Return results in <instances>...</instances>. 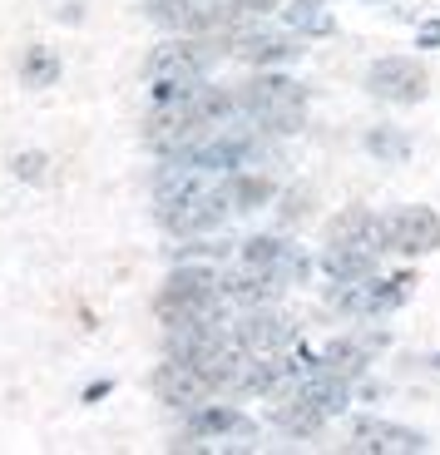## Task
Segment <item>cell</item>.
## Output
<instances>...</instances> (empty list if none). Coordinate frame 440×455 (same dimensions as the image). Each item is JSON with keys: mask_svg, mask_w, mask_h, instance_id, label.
Returning <instances> with one entry per match:
<instances>
[{"mask_svg": "<svg viewBox=\"0 0 440 455\" xmlns=\"http://www.w3.org/2000/svg\"><path fill=\"white\" fill-rule=\"evenodd\" d=\"M372 252H356V248H337V243H327V252H322V273L332 277V283H351V277H372L376 273Z\"/></svg>", "mask_w": 440, "mask_h": 455, "instance_id": "cell-18", "label": "cell"}, {"mask_svg": "<svg viewBox=\"0 0 440 455\" xmlns=\"http://www.w3.org/2000/svg\"><path fill=\"white\" fill-rule=\"evenodd\" d=\"M411 287H416V273H401V277H351V283H332V307L347 312V317L356 322H372V317H386V312H396L401 302L411 297Z\"/></svg>", "mask_w": 440, "mask_h": 455, "instance_id": "cell-3", "label": "cell"}, {"mask_svg": "<svg viewBox=\"0 0 440 455\" xmlns=\"http://www.w3.org/2000/svg\"><path fill=\"white\" fill-rule=\"evenodd\" d=\"M15 179L40 183L45 179V154H15Z\"/></svg>", "mask_w": 440, "mask_h": 455, "instance_id": "cell-23", "label": "cell"}, {"mask_svg": "<svg viewBox=\"0 0 440 455\" xmlns=\"http://www.w3.org/2000/svg\"><path fill=\"white\" fill-rule=\"evenodd\" d=\"M322 411L316 406H307V401H297V396H283V406H272V426H283V431H292V435H312V431H322Z\"/></svg>", "mask_w": 440, "mask_h": 455, "instance_id": "cell-20", "label": "cell"}, {"mask_svg": "<svg viewBox=\"0 0 440 455\" xmlns=\"http://www.w3.org/2000/svg\"><path fill=\"white\" fill-rule=\"evenodd\" d=\"M237 60H248V65H287V60L302 55V45H292L287 35H243L233 45Z\"/></svg>", "mask_w": 440, "mask_h": 455, "instance_id": "cell-16", "label": "cell"}, {"mask_svg": "<svg viewBox=\"0 0 440 455\" xmlns=\"http://www.w3.org/2000/svg\"><path fill=\"white\" fill-rule=\"evenodd\" d=\"M228 198H233V208L237 213H252V208H268L272 204V179L268 173H248V169H237V173H228Z\"/></svg>", "mask_w": 440, "mask_h": 455, "instance_id": "cell-17", "label": "cell"}, {"mask_svg": "<svg viewBox=\"0 0 440 455\" xmlns=\"http://www.w3.org/2000/svg\"><path fill=\"white\" fill-rule=\"evenodd\" d=\"M372 5H386V0H372Z\"/></svg>", "mask_w": 440, "mask_h": 455, "instance_id": "cell-25", "label": "cell"}, {"mask_svg": "<svg viewBox=\"0 0 440 455\" xmlns=\"http://www.w3.org/2000/svg\"><path fill=\"white\" fill-rule=\"evenodd\" d=\"M381 347H386L381 331H372V337H337L327 352H322V366H327V371H337V376H362Z\"/></svg>", "mask_w": 440, "mask_h": 455, "instance_id": "cell-14", "label": "cell"}, {"mask_svg": "<svg viewBox=\"0 0 440 455\" xmlns=\"http://www.w3.org/2000/svg\"><path fill=\"white\" fill-rule=\"evenodd\" d=\"M237 341L248 352H287L297 341V317L277 307H248V317L237 322Z\"/></svg>", "mask_w": 440, "mask_h": 455, "instance_id": "cell-9", "label": "cell"}, {"mask_svg": "<svg viewBox=\"0 0 440 455\" xmlns=\"http://www.w3.org/2000/svg\"><path fill=\"white\" fill-rule=\"evenodd\" d=\"M228 213H233L228 183H208L204 194H193L188 204L164 208V213H158V223L169 228V233H179V238H193V233H213V228L223 223Z\"/></svg>", "mask_w": 440, "mask_h": 455, "instance_id": "cell-5", "label": "cell"}, {"mask_svg": "<svg viewBox=\"0 0 440 455\" xmlns=\"http://www.w3.org/2000/svg\"><path fill=\"white\" fill-rule=\"evenodd\" d=\"M237 258L252 262V267H262V273L283 277V283H297V277L307 273V258L292 248V243L283 238H268V233H258V238H248L243 248H237Z\"/></svg>", "mask_w": 440, "mask_h": 455, "instance_id": "cell-12", "label": "cell"}, {"mask_svg": "<svg viewBox=\"0 0 440 455\" xmlns=\"http://www.w3.org/2000/svg\"><path fill=\"white\" fill-rule=\"evenodd\" d=\"M366 154L381 164H406L411 159V139L401 134V129H372L366 134Z\"/></svg>", "mask_w": 440, "mask_h": 455, "instance_id": "cell-21", "label": "cell"}, {"mask_svg": "<svg viewBox=\"0 0 440 455\" xmlns=\"http://www.w3.org/2000/svg\"><path fill=\"white\" fill-rule=\"evenodd\" d=\"M213 381H208L198 366H188V362H164L154 371V396L158 401H169V406H183V411H193V406H204L208 396H213Z\"/></svg>", "mask_w": 440, "mask_h": 455, "instance_id": "cell-10", "label": "cell"}, {"mask_svg": "<svg viewBox=\"0 0 440 455\" xmlns=\"http://www.w3.org/2000/svg\"><path fill=\"white\" fill-rule=\"evenodd\" d=\"M283 20L292 25L297 35H332L337 30L327 0H292V5H283Z\"/></svg>", "mask_w": 440, "mask_h": 455, "instance_id": "cell-19", "label": "cell"}, {"mask_svg": "<svg viewBox=\"0 0 440 455\" xmlns=\"http://www.w3.org/2000/svg\"><path fill=\"white\" fill-rule=\"evenodd\" d=\"M218 292H223L228 307H268V302H277V292H283V277H272V273H262V267L237 258L233 267L218 273Z\"/></svg>", "mask_w": 440, "mask_h": 455, "instance_id": "cell-7", "label": "cell"}, {"mask_svg": "<svg viewBox=\"0 0 440 455\" xmlns=\"http://www.w3.org/2000/svg\"><path fill=\"white\" fill-rule=\"evenodd\" d=\"M208 65H213V50L193 45V40H164V45L148 55V90H154V104L188 94L193 84L208 75Z\"/></svg>", "mask_w": 440, "mask_h": 455, "instance_id": "cell-2", "label": "cell"}, {"mask_svg": "<svg viewBox=\"0 0 440 455\" xmlns=\"http://www.w3.org/2000/svg\"><path fill=\"white\" fill-rule=\"evenodd\" d=\"M426 65L411 55H386L376 60L372 69H366V90L376 94V100H391V104H416L426 100Z\"/></svg>", "mask_w": 440, "mask_h": 455, "instance_id": "cell-4", "label": "cell"}, {"mask_svg": "<svg viewBox=\"0 0 440 455\" xmlns=\"http://www.w3.org/2000/svg\"><path fill=\"white\" fill-rule=\"evenodd\" d=\"M237 11H272V5H277V0H233Z\"/></svg>", "mask_w": 440, "mask_h": 455, "instance_id": "cell-24", "label": "cell"}, {"mask_svg": "<svg viewBox=\"0 0 440 455\" xmlns=\"http://www.w3.org/2000/svg\"><path fill=\"white\" fill-rule=\"evenodd\" d=\"M60 80V60L50 55V50L35 45L30 55H25V84H35V90H45V84Z\"/></svg>", "mask_w": 440, "mask_h": 455, "instance_id": "cell-22", "label": "cell"}, {"mask_svg": "<svg viewBox=\"0 0 440 455\" xmlns=\"http://www.w3.org/2000/svg\"><path fill=\"white\" fill-rule=\"evenodd\" d=\"M327 243H337V248H356V252H372V258H386L391 233H386V218H376L372 208H347V213L332 218Z\"/></svg>", "mask_w": 440, "mask_h": 455, "instance_id": "cell-8", "label": "cell"}, {"mask_svg": "<svg viewBox=\"0 0 440 455\" xmlns=\"http://www.w3.org/2000/svg\"><path fill=\"white\" fill-rule=\"evenodd\" d=\"M386 233H391V252H406V258L436 252L440 248V213H430V208H401V213L386 218Z\"/></svg>", "mask_w": 440, "mask_h": 455, "instance_id": "cell-11", "label": "cell"}, {"mask_svg": "<svg viewBox=\"0 0 440 455\" xmlns=\"http://www.w3.org/2000/svg\"><path fill=\"white\" fill-rule=\"evenodd\" d=\"M347 441H351V451H372V455H426L430 451L426 431L391 426V421H372V416H356Z\"/></svg>", "mask_w": 440, "mask_h": 455, "instance_id": "cell-6", "label": "cell"}, {"mask_svg": "<svg viewBox=\"0 0 440 455\" xmlns=\"http://www.w3.org/2000/svg\"><path fill=\"white\" fill-rule=\"evenodd\" d=\"M287 396H297V401H307V406H316L322 416H341L347 411V401H351V391H347V376H337V371H327V366H316L312 376H302Z\"/></svg>", "mask_w": 440, "mask_h": 455, "instance_id": "cell-13", "label": "cell"}, {"mask_svg": "<svg viewBox=\"0 0 440 455\" xmlns=\"http://www.w3.org/2000/svg\"><path fill=\"white\" fill-rule=\"evenodd\" d=\"M188 431L193 435H237V441H252L258 426H252L237 406H208V401H204V406H193Z\"/></svg>", "mask_w": 440, "mask_h": 455, "instance_id": "cell-15", "label": "cell"}, {"mask_svg": "<svg viewBox=\"0 0 440 455\" xmlns=\"http://www.w3.org/2000/svg\"><path fill=\"white\" fill-rule=\"evenodd\" d=\"M243 109L262 134H297L307 119V90L287 75H258L243 94Z\"/></svg>", "mask_w": 440, "mask_h": 455, "instance_id": "cell-1", "label": "cell"}]
</instances>
